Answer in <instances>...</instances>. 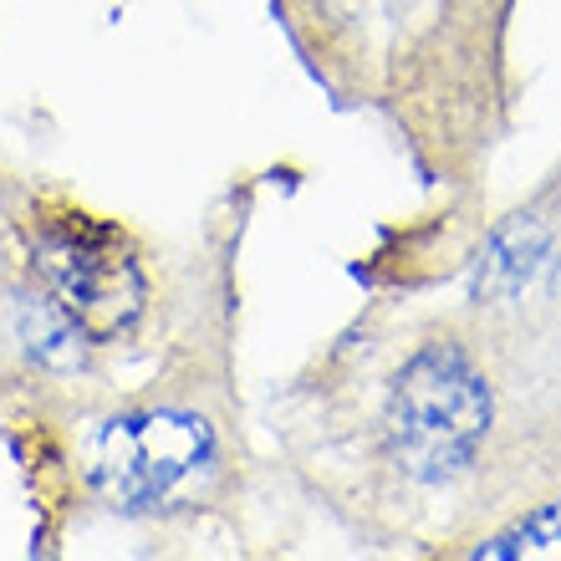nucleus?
Listing matches in <instances>:
<instances>
[{
	"label": "nucleus",
	"mask_w": 561,
	"mask_h": 561,
	"mask_svg": "<svg viewBox=\"0 0 561 561\" xmlns=\"http://www.w3.org/2000/svg\"><path fill=\"white\" fill-rule=\"evenodd\" d=\"M490 428V388L449 342H428L403 363L388 393V439L414 480L439 485L474 459Z\"/></svg>",
	"instance_id": "f257e3e1"
},
{
	"label": "nucleus",
	"mask_w": 561,
	"mask_h": 561,
	"mask_svg": "<svg viewBox=\"0 0 561 561\" xmlns=\"http://www.w3.org/2000/svg\"><path fill=\"white\" fill-rule=\"evenodd\" d=\"M209 465V428L194 414H134L113 419L98 439L92 480L123 511L169 505Z\"/></svg>",
	"instance_id": "f03ea898"
},
{
	"label": "nucleus",
	"mask_w": 561,
	"mask_h": 561,
	"mask_svg": "<svg viewBox=\"0 0 561 561\" xmlns=\"http://www.w3.org/2000/svg\"><path fill=\"white\" fill-rule=\"evenodd\" d=\"M36 261L57 286L61 307L92 342H113L138 322L144 311V276L134 255L118 245L107 225H57L36 240Z\"/></svg>",
	"instance_id": "7ed1b4c3"
},
{
	"label": "nucleus",
	"mask_w": 561,
	"mask_h": 561,
	"mask_svg": "<svg viewBox=\"0 0 561 561\" xmlns=\"http://www.w3.org/2000/svg\"><path fill=\"white\" fill-rule=\"evenodd\" d=\"M551 251V236L541 220H511L490 236L485 255H480V271H474V301H511L541 276Z\"/></svg>",
	"instance_id": "20e7f679"
},
{
	"label": "nucleus",
	"mask_w": 561,
	"mask_h": 561,
	"mask_svg": "<svg viewBox=\"0 0 561 561\" xmlns=\"http://www.w3.org/2000/svg\"><path fill=\"white\" fill-rule=\"evenodd\" d=\"M82 327L67 317V307H51V301H21V342H26V353L46 368H72L77 357H82Z\"/></svg>",
	"instance_id": "39448f33"
},
{
	"label": "nucleus",
	"mask_w": 561,
	"mask_h": 561,
	"mask_svg": "<svg viewBox=\"0 0 561 561\" xmlns=\"http://www.w3.org/2000/svg\"><path fill=\"white\" fill-rule=\"evenodd\" d=\"M480 557H531V561H561V501L526 516L511 531L490 536Z\"/></svg>",
	"instance_id": "423d86ee"
}]
</instances>
